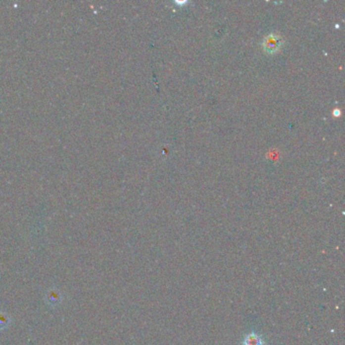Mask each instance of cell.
<instances>
[{
	"instance_id": "cell-1",
	"label": "cell",
	"mask_w": 345,
	"mask_h": 345,
	"mask_svg": "<svg viewBox=\"0 0 345 345\" xmlns=\"http://www.w3.org/2000/svg\"><path fill=\"white\" fill-rule=\"evenodd\" d=\"M282 38L275 34H270L268 35L262 43L263 49L266 53L268 54H274L280 51V49L282 48Z\"/></svg>"
},
{
	"instance_id": "cell-2",
	"label": "cell",
	"mask_w": 345,
	"mask_h": 345,
	"mask_svg": "<svg viewBox=\"0 0 345 345\" xmlns=\"http://www.w3.org/2000/svg\"><path fill=\"white\" fill-rule=\"evenodd\" d=\"M243 345H264V341L260 335L252 332L244 337Z\"/></svg>"
}]
</instances>
